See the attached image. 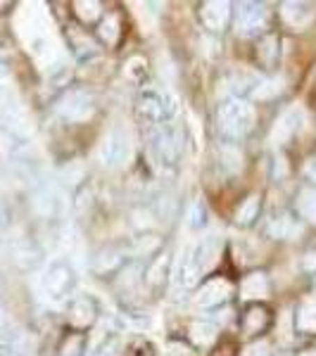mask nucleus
Wrapping results in <instances>:
<instances>
[{"label":"nucleus","instance_id":"f257e3e1","mask_svg":"<svg viewBox=\"0 0 316 356\" xmlns=\"http://www.w3.org/2000/svg\"><path fill=\"white\" fill-rule=\"evenodd\" d=\"M216 257H219V240H216V235H207L188 254H183V259L174 271L176 285L179 288H193L207 271H212Z\"/></svg>","mask_w":316,"mask_h":356},{"label":"nucleus","instance_id":"f03ea898","mask_svg":"<svg viewBox=\"0 0 316 356\" xmlns=\"http://www.w3.org/2000/svg\"><path fill=\"white\" fill-rule=\"evenodd\" d=\"M255 110L240 97H228L219 107V129L228 138H243L252 129Z\"/></svg>","mask_w":316,"mask_h":356},{"label":"nucleus","instance_id":"7ed1b4c3","mask_svg":"<svg viewBox=\"0 0 316 356\" xmlns=\"http://www.w3.org/2000/svg\"><path fill=\"white\" fill-rule=\"evenodd\" d=\"M131 152H134V145H131L129 131L122 129V126H112L100 143V162L110 166V169H117V166H124L129 162Z\"/></svg>","mask_w":316,"mask_h":356},{"label":"nucleus","instance_id":"20e7f679","mask_svg":"<svg viewBox=\"0 0 316 356\" xmlns=\"http://www.w3.org/2000/svg\"><path fill=\"white\" fill-rule=\"evenodd\" d=\"M74 283H77L74 268L69 266V264H65V261H55L43 275V292H45V297H48V300L62 302L65 297H69Z\"/></svg>","mask_w":316,"mask_h":356},{"label":"nucleus","instance_id":"39448f33","mask_svg":"<svg viewBox=\"0 0 316 356\" xmlns=\"http://www.w3.org/2000/svg\"><path fill=\"white\" fill-rule=\"evenodd\" d=\"M95 105L93 97H90L86 90H69V93L57 102V114L65 117L67 122H84L93 114Z\"/></svg>","mask_w":316,"mask_h":356},{"label":"nucleus","instance_id":"423d86ee","mask_svg":"<svg viewBox=\"0 0 316 356\" xmlns=\"http://www.w3.org/2000/svg\"><path fill=\"white\" fill-rule=\"evenodd\" d=\"M231 295H233V285L226 278H214V280H207L203 288H200L198 297H195V304L203 309L221 307L223 302H228Z\"/></svg>","mask_w":316,"mask_h":356},{"label":"nucleus","instance_id":"0eeeda50","mask_svg":"<svg viewBox=\"0 0 316 356\" xmlns=\"http://www.w3.org/2000/svg\"><path fill=\"white\" fill-rule=\"evenodd\" d=\"M267 22V8L260 3H243L235 15V29L238 33H255Z\"/></svg>","mask_w":316,"mask_h":356},{"label":"nucleus","instance_id":"6e6552de","mask_svg":"<svg viewBox=\"0 0 316 356\" xmlns=\"http://www.w3.org/2000/svg\"><path fill=\"white\" fill-rule=\"evenodd\" d=\"M302 122H304V114H302L300 107H290V110H285L274 126L271 140L274 143H288L290 138L302 129Z\"/></svg>","mask_w":316,"mask_h":356},{"label":"nucleus","instance_id":"1a4fd4ad","mask_svg":"<svg viewBox=\"0 0 316 356\" xmlns=\"http://www.w3.org/2000/svg\"><path fill=\"white\" fill-rule=\"evenodd\" d=\"M200 17H203L205 26L212 31H221L231 19V5L226 0H210L200 8Z\"/></svg>","mask_w":316,"mask_h":356},{"label":"nucleus","instance_id":"9d476101","mask_svg":"<svg viewBox=\"0 0 316 356\" xmlns=\"http://www.w3.org/2000/svg\"><path fill=\"white\" fill-rule=\"evenodd\" d=\"M138 110H141V117H145L148 122H162L171 114V107L164 102L162 95L157 93H145L141 97V105H138Z\"/></svg>","mask_w":316,"mask_h":356},{"label":"nucleus","instance_id":"9b49d317","mask_svg":"<svg viewBox=\"0 0 316 356\" xmlns=\"http://www.w3.org/2000/svg\"><path fill=\"white\" fill-rule=\"evenodd\" d=\"M281 15H283V19L288 22L290 26H295V29H304V26H309L312 24V19H314V10L309 8L307 3H283L281 5Z\"/></svg>","mask_w":316,"mask_h":356},{"label":"nucleus","instance_id":"f8f14e48","mask_svg":"<svg viewBox=\"0 0 316 356\" xmlns=\"http://www.w3.org/2000/svg\"><path fill=\"white\" fill-rule=\"evenodd\" d=\"M69 321H72L77 328H88L95 321V304L90 297H77L72 302V309H69Z\"/></svg>","mask_w":316,"mask_h":356},{"label":"nucleus","instance_id":"ddd939ff","mask_svg":"<svg viewBox=\"0 0 316 356\" xmlns=\"http://www.w3.org/2000/svg\"><path fill=\"white\" fill-rule=\"evenodd\" d=\"M152 150L162 164H174L176 154H179V147H176L174 136L164 129L157 131V134H152Z\"/></svg>","mask_w":316,"mask_h":356},{"label":"nucleus","instance_id":"4468645a","mask_svg":"<svg viewBox=\"0 0 316 356\" xmlns=\"http://www.w3.org/2000/svg\"><path fill=\"white\" fill-rule=\"evenodd\" d=\"M240 297L243 300H264L269 297V280L264 273H250L240 285Z\"/></svg>","mask_w":316,"mask_h":356},{"label":"nucleus","instance_id":"2eb2a0df","mask_svg":"<svg viewBox=\"0 0 316 356\" xmlns=\"http://www.w3.org/2000/svg\"><path fill=\"white\" fill-rule=\"evenodd\" d=\"M295 325L302 332H316V297H307L297 312Z\"/></svg>","mask_w":316,"mask_h":356},{"label":"nucleus","instance_id":"dca6fc26","mask_svg":"<svg viewBox=\"0 0 316 356\" xmlns=\"http://www.w3.org/2000/svg\"><path fill=\"white\" fill-rule=\"evenodd\" d=\"M257 214H260V195H250V197L238 207V211H235V223H238V226H250V223L257 219Z\"/></svg>","mask_w":316,"mask_h":356},{"label":"nucleus","instance_id":"f3484780","mask_svg":"<svg viewBox=\"0 0 316 356\" xmlns=\"http://www.w3.org/2000/svg\"><path fill=\"white\" fill-rule=\"evenodd\" d=\"M191 337H193L195 344H203V347H207L210 342H214L216 328L212 323H207V321H195V323L191 325Z\"/></svg>","mask_w":316,"mask_h":356},{"label":"nucleus","instance_id":"a211bd4d","mask_svg":"<svg viewBox=\"0 0 316 356\" xmlns=\"http://www.w3.org/2000/svg\"><path fill=\"white\" fill-rule=\"evenodd\" d=\"M74 13H77L79 19L84 22V24H90V22H95L97 17H100V3H95V0H77L74 3Z\"/></svg>","mask_w":316,"mask_h":356},{"label":"nucleus","instance_id":"6ab92c4d","mask_svg":"<svg viewBox=\"0 0 316 356\" xmlns=\"http://www.w3.org/2000/svg\"><path fill=\"white\" fill-rule=\"evenodd\" d=\"M267 323H269V316L260 307H252L250 312L245 314V330H248L250 335H255V332L264 330V328H267Z\"/></svg>","mask_w":316,"mask_h":356},{"label":"nucleus","instance_id":"aec40b11","mask_svg":"<svg viewBox=\"0 0 316 356\" xmlns=\"http://www.w3.org/2000/svg\"><path fill=\"white\" fill-rule=\"evenodd\" d=\"M166 266H169V254H159L157 259H155L150 266H148V271H145V280L150 285H159L164 280V273H166Z\"/></svg>","mask_w":316,"mask_h":356},{"label":"nucleus","instance_id":"412c9836","mask_svg":"<svg viewBox=\"0 0 316 356\" xmlns=\"http://www.w3.org/2000/svg\"><path fill=\"white\" fill-rule=\"evenodd\" d=\"M297 207H300V214L304 219L316 221V188H307V191L300 193V200H297Z\"/></svg>","mask_w":316,"mask_h":356},{"label":"nucleus","instance_id":"4be33fe9","mask_svg":"<svg viewBox=\"0 0 316 356\" xmlns=\"http://www.w3.org/2000/svg\"><path fill=\"white\" fill-rule=\"evenodd\" d=\"M100 38L107 45L117 43V38H119V19H117V15H107V19L100 24Z\"/></svg>","mask_w":316,"mask_h":356},{"label":"nucleus","instance_id":"5701e85b","mask_svg":"<svg viewBox=\"0 0 316 356\" xmlns=\"http://www.w3.org/2000/svg\"><path fill=\"white\" fill-rule=\"evenodd\" d=\"M276 38L274 36H267L264 41L260 43V50H257V55H260V60L264 62L267 67H271L276 62V57H278V48H276Z\"/></svg>","mask_w":316,"mask_h":356},{"label":"nucleus","instance_id":"b1692460","mask_svg":"<svg viewBox=\"0 0 316 356\" xmlns=\"http://www.w3.org/2000/svg\"><path fill=\"white\" fill-rule=\"evenodd\" d=\"M271 233L276 235V238H290V235L300 233V228L292 223L290 216H281V219H276L271 223Z\"/></svg>","mask_w":316,"mask_h":356},{"label":"nucleus","instance_id":"393cba45","mask_svg":"<svg viewBox=\"0 0 316 356\" xmlns=\"http://www.w3.org/2000/svg\"><path fill=\"white\" fill-rule=\"evenodd\" d=\"M13 356H36V344H33L31 337H19L13 344Z\"/></svg>","mask_w":316,"mask_h":356},{"label":"nucleus","instance_id":"a878e982","mask_svg":"<svg viewBox=\"0 0 316 356\" xmlns=\"http://www.w3.org/2000/svg\"><path fill=\"white\" fill-rule=\"evenodd\" d=\"M281 81H264L260 88H255V97H260V100H267V97H274L281 93Z\"/></svg>","mask_w":316,"mask_h":356},{"label":"nucleus","instance_id":"bb28decb","mask_svg":"<svg viewBox=\"0 0 316 356\" xmlns=\"http://www.w3.org/2000/svg\"><path fill=\"white\" fill-rule=\"evenodd\" d=\"M62 356H81V337H69L62 347Z\"/></svg>","mask_w":316,"mask_h":356},{"label":"nucleus","instance_id":"cd10ccee","mask_svg":"<svg viewBox=\"0 0 316 356\" xmlns=\"http://www.w3.org/2000/svg\"><path fill=\"white\" fill-rule=\"evenodd\" d=\"M205 223V209H203V204L200 202H195L193 204V209H191V226H203Z\"/></svg>","mask_w":316,"mask_h":356},{"label":"nucleus","instance_id":"c85d7f7f","mask_svg":"<svg viewBox=\"0 0 316 356\" xmlns=\"http://www.w3.org/2000/svg\"><path fill=\"white\" fill-rule=\"evenodd\" d=\"M245 356H269V352H267V344H264V342L250 344V347L245 349Z\"/></svg>","mask_w":316,"mask_h":356},{"label":"nucleus","instance_id":"c756f323","mask_svg":"<svg viewBox=\"0 0 316 356\" xmlns=\"http://www.w3.org/2000/svg\"><path fill=\"white\" fill-rule=\"evenodd\" d=\"M304 176H307L309 181L316 183V157H312L307 164H304Z\"/></svg>","mask_w":316,"mask_h":356},{"label":"nucleus","instance_id":"7c9ffc66","mask_svg":"<svg viewBox=\"0 0 316 356\" xmlns=\"http://www.w3.org/2000/svg\"><path fill=\"white\" fill-rule=\"evenodd\" d=\"M166 356H191V352L183 344H169V354Z\"/></svg>","mask_w":316,"mask_h":356},{"label":"nucleus","instance_id":"2f4dec72","mask_svg":"<svg viewBox=\"0 0 316 356\" xmlns=\"http://www.w3.org/2000/svg\"><path fill=\"white\" fill-rule=\"evenodd\" d=\"M304 268H309V271L316 268V252H309V254L304 257Z\"/></svg>","mask_w":316,"mask_h":356},{"label":"nucleus","instance_id":"473e14b6","mask_svg":"<svg viewBox=\"0 0 316 356\" xmlns=\"http://www.w3.org/2000/svg\"><path fill=\"white\" fill-rule=\"evenodd\" d=\"M8 354H13V344L0 340V356H8Z\"/></svg>","mask_w":316,"mask_h":356},{"label":"nucleus","instance_id":"72a5a7b5","mask_svg":"<svg viewBox=\"0 0 316 356\" xmlns=\"http://www.w3.org/2000/svg\"><path fill=\"white\" fill-rule=\"evenodd\" d=\"M300 356H316V352H304V354H300Z\"/></svg>","mask_w":316,"mask_h":356},{"label":"nucleus","instance_id":"f704fd0d","mask_svg":"<svg viewBox=\"0 0 316 356\" xmlns=\"http://www.w3.org/2000/svg\"><path fill=\"white\" fill-rule=\"evenodd\" d=\"M0 292H3V280H0Z\"/></svg>","mask_w":316,"mask_h":356},{"label":"nucleus","instance_id":"c9c22d12","mask_svg":"<svg viewBox=\"0 0 316 356\" xmlns=\"http://www.w3.org/2000/svg\"><path fill=\"white\" fill-rule=\"evenodd\" d=\"M0 328H3V318H0Z\"/></svg>","mask_w":316,"mask_h":356}]
</instances>
